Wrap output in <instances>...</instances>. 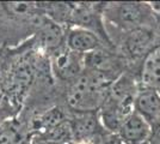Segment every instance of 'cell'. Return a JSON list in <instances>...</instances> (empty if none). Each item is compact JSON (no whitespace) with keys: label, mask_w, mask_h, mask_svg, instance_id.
<instances>
[{"label":"cell","mask_w":160,"mask_h":144,"mask_svg":"<svg viewBox=\"0 0 160 144\" xmlns=\"http://www.w3.org/2000/svg\"><path fill=\"white\" fill-rule=\"evenodd\" d=\"M115 82L110 76L93 70H85L72 83L66 96L69 108L78 113L93 112L102 107Z\"/></svg>","instance_id":"obj_1"},{"label":"cell","mask_w":160,"mask_h":144,"mask_svg":"<svg viewBox=\"0 0 160 144\" xmlns=\"http://www.w3.org/2000/svg\"><path fill=\"white\" fill-rule=\"evenodd\" d=\"M103 16L105 22L128 33L141 27H152L155 19L154 12L148 3H112L105 4Z\"/></svg>","instance_id":"obj_2"},{"label":"cell","mask_w":160,"mask_h":144,"mask_svg":"<svg viewBox=\"0 0 160 144\" xmlns=\"http://www.w3.org/2000/svg\"><path fill=\"white\" fill-rule=\"evenodd\" d=\"M155 40V31L152 27H141L132 31L124 33L122 41V53L133 59H140L146 56L153 48Z\"/></svg>","instance_id":"obj_3"},{"label":"cell","mask_w":160,"mask_h":144,"mask_svg":"<svg viewBox=\"0 0 160 144\" xmlns=\"http://www.w3.org/2000/svg\"><path fill=\"white\" fill-rule=\"evenodd\" d=\"M151 132V125L134 110L121 125L117 136L123 144H149Z\"/></svg>","instance_id":"obj_4"},{"label":"cell","mask_w":160,"mask_h":144,"mask_svg":"<svg viewBox=\"0 0 160 144\" xmlns=\"http://www.w3.org/2000/svg\"><path fill=\"white\" fill-rule=\"evenodd\" d=\"M134 110L139 113L151 126L160 121V93L141 87L134 97Z\"/></svg>","instance_id":"obj_5"},{"label":"cell","mask_w":160,"mask_h":144,"mask_svg":"<svg viewBox=\"0 0 160 144\" xmlns=\"http://www.w3.org/2000/svg\"><path fill=\"white\" fill-rule=\"evenodd\" d=\"M102 42L103 41L98 35L82 28H72L66 35V47L79 54H87L98 48H102Z\"/></svg>","instance_id":"obj_6"},{"label":"cell","mask_w":160,"mask_h":144,"mask_svg":"<svg viewBox=\"0 0 160 144\" xmlns=\"http://www.w3.org/2000/svg\"><path fill=\"white\" fill-rule=\"evenodd\" d=\"M36 36L41 47L52 53L60 49L62 45L66 43V36L63 34L62 27L59 23L50 19L48 16H46L44 21L42 22L36 33Z\"/></svg>","instance_id":"obj_7"},{"label":"cell","mask_w":160,"mask_h":144,"mask_svg":"<svg viewBox=\"0 0 160 144\" xmlns=\"http://www.w3.org/2000/svg\"><path fill=\"white\" fill-rule=\"evenodd\" d=\"M141 87L160 91V45L154 46L145 56L140 71Z\"/></svg>","instance_id":"obj_8"},{"label":"cell","mask_w":160,"mask_h":144,"mask_svg":"<svg viewBox=\"0 0 160 144\" xmlns=\"http://www.w3.org/2000/svg\"><path fill=\"white\" fill-rule=\"evenodd\" d=\"M0 144H25V138L17 126L6 124L0 129Z\"/></svg>","instance_id":"obj_9"},{"label":"cell","mask_w":160,"mask_h":144,"mask_svg":"<svg viewBox=\"0 0 160 144\" xmlns=\"http://www.w3.org/2000/svg\"><path fill=\"white\" fill-rule=\"evenodd\" d=\"M148 5L155 14L160 13V1H152V3H148Z\"/></svg>","instance_id":"obj_10"},{"label":"cell","mask_w":160,"mask_h":144,"mask_svg":"<svg viewBox=\"0 0 160 144\" xmlns=\"http://www.w3.org/2000/svg\"><path fill=\"white\" fill-rule=\"evenodd\" d=\"M159 14H160V13H159ZM155 18H157V19L159 21V23H158V24H159V25H160V16H159V17H155Z\"/></svg>","instance_id":"obj_11"}]
</instances>
